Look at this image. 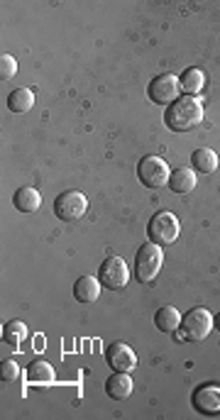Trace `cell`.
Wrapping results in <instances>:
<instances>
[{
    "instance_id": "cell-11",
    "label": "cell",
    "mask_w": 220,
    "mask_h": 420,
    "mask_svg": "<svg viewBox=\"0 0 220 420\" xmlns=\"http://www.w3.org/2000/svg\"><path fill=\"white\" fill-rule=\"evenodd\" d=\"M132 386L135 384H132L128 372H115L113 377L106 379V394H108V399H113V401H125V399H130Z\"/></svg>"
},
{
    "instance_id": "cell-3",
    "label": "cell",
    "mask_w": 220,
    "mask_h": 420,
    "mask_svg": "<svg viewBox=\"0 0 220 420\" xmlns=\"http://www.w3.org/2000/svg\"><path fill=\"white\" fill-rule=\"evenodd\" d=\"M179 232H181L179 218H176L174 213H169V210H159V213H154L150 225H147L150 242H154V245H159V247L174 245Z\"/></svg>"
},
{
    "instance_id": "cell-4",
    "label": "cell",
    "mask_w": 220,
    "mask_h": 420,
    "mask_svg": "<svg viewBox=\"0 0 220 420\" xmlns=\"http://www.w3.org/2000/svg\"><path fill=\"white\" fill-rule=\"evenodd\" d=\"M213 330V315L206 308H191L186 315H181V333H176V337H184L191 342H201L206 340L208 333Z\"/></svg>"
},
{
    "instance_id": "cell-17",
    "label": "cell",
    "mask_w": 220,
    "mask_h": 420,
    "mask_svg": "<svg viewBox=\"0 0 220 420\" xmlns=\"http://www.w3.org/2000/svg\"><path fill=\"white\" fill-rule=\"evenodd\" d=\"M191 164H194V171H201V174H213V171L218 169L220 159H218V154L213 152V149L201 147V149H196V152L191 154Z\"/></svg>"
},
{
    "instance_id": "cell-8",
    "label": "cell",
    "mask_w": 220,
    "mask_h": 420,
    "mask_svg": "<svg viewBox=\"0 0 220 420\" xmlns=\"http://www.w3.org/2000/svg\"><path fill=\"white\" fill-rule=\"evenodd\" d=\"M147 93H150L152 103L167 105V108H169L174 101H179V98H181V84H179V79H176V76L162 74V76H157V79H152Z\"/></svg>"
},
{
    "instance_id": "cell-20",
    "label": "cell",
    "mask_w": 220,
    "mask_h": 420,
    "mask_svg": "<svg viewBox=\"0 0 220 420\" xmlns=\"http://www.w3.org/2000/svg\"><path fill=\"white\" fill-rule=\"evenodd\" d=\"M27 337V325L25 323H20V320H13V323H8L5 325V330H3V340L8 342L13 350H20V342Z\"/></svg>"
},
{
    "instance_id": "cell-14",
    "label": "cell",
    "mask_w": 220,
    "mask_h": 420,
    "mask_svg": "<svg viewBox=\"0 0 220 420\" xmlns=\"http://www.w3.org/2000/svg\"><path fill=\"white\" fill-rule=\"evenodd\" d=\"M196 171L194 169H176L172 171V176H169V189H172L174 193H179V196H184V193H191L196 189Z\"/></svg>"
},
{
    "instance_id": "cell-6",
    "label": "cell",
    "mask_w": 220,
    "mask_h": 420,
    "mask_svg": "<svg viewBox=\"0 0 220 420\" xmlns=\"http://www.w3.org/2000/svg\"><path fill=\"white\" fill-rule=\"evenodd\" d=\"M88 198L81 191H64L54 201V215L64 223H76L86 215Z\"/></svg>"
},
{
    "instance_id": "cell-2",
    "label": "cell",
    "mask_w": 220,
    "mask_h": 420,
    "mask_svg": "<svg viewBox=\"0 0 220 420\" xmlns=\"http://www.w3.org/2000/svg\"><path fill=\"white\" fill-rule=\"evenodd\" d=\"M162 264H164V252L159 245H154V242H147V245H142L140 250H137V257H135V276L140 284L150 286L154 279L162 272Z\"/></svg>"
},
{
    "instance_id": "cell-15",
    "label": "cell",
    "mask_w": 220,
    "mask_h": 420,
    "mask_svg": "<svg viewBox=\"0 0 220 420\" xmlns=\"http://www.w3.org/2000/svg\"><path fill=\"white\" fill-rule=\"evenodd\" d=\"M179 84H181V91H184L186 96L196 98L198 93L203 91V86H206V74H203L198 66H191V69H186L184 74H181Z\"/></svg>"
},
{
    "instance_id": "cell-19",
    "label": "cell",
    "mask_w": 220,
    "mask_h": 420,
    "mask_svg": "<svg viewBox=\"0 0 220 420\" xmlns=\"http://www.w3.org/2000/svg\"><path fill=\"white\" fill-rule=\"evenodd\" d=\"M154 325H157L162 333H176V328H181V313L174 306H164L159 308L154 315Z\"/></svg>"
},
{
    "instance_id": "cell-10",
    "label": "cell",
    "mask_w": 220,
    "mask_h": 420,
    "mask_svg": "<svg viewBox=\"0 0 220 420\" xmlns=\"http://www.w3.org/2000/svg\"><path fill=\"white\" fill-rule=\"evenodd\" d=\"M191 403L198 413L203 416H218L220 413V386L216 384H206V386H198L191 396Z\"/></svg>"
},
{
    "instance_id": "cell-16",
    "label": "cell",
    "mask_w": 220,
    "mask_h": 420,
    "mask_svg": "<svg viewBox=\"0 0 220 420\" xmlns=\"http://www.w3.org/2000/svg\"><path fill=\"white\" fill-rule=\"evenodd\" d=\"M13 206H15V210H20V213H35V210H40V206H42L40 191H37V189H20V191H15Z\"/></svg>"
},
{
    "instance_id": "cell-1",
    "label": "cell",
    "mask_w": 220,
    "mask_h": 420,
    "mask_svg": "<svg viewBox=\"0 0 220 420\" xmlns=\"http://www.w3.org/2000/svg\"><path fill=\"white\" fill-rule=\"evenodd\" d=\"M201 120H203V103L191 96H181L164 113V123H167L172 132H189L201 125Z\"/></svg>"
},
{
    "instance_id": "cell-7",
    "label": "cell",
    "mask_w": 220,
    "mask_h": 420,
    "mask_svg": "<svg viewBox=\"0 0 220 420\" xmlns=\"http://www.w3.org/2000/svg\"><path fill=\"white\" fill-rule=\"evenodd\" d=\"M98 279H101L103 289H110V291L125 289L130 281V269H128V264H125V259L108 257L106 262L101 264V269H98Z\"/></svg>"
},
{
    "instance_id": "cell-13",
    "label": "cell",
    "mask_w": 220,
    "mask_h": 420,
    "mask_svg": "<svg viewBox=\"0 0 220 420\" xmlns=\"http://www.w3.org/2000/svg\"><path fill=\"white\" fill-rule=\"evenodd\" d=\"M25 379L30 384H40V389H47L49 384H54V367L44 359H35V362L27 367Z\"/></svg>"
},
{
    "instance_id": "cell-21",
    "label": "cell",
    "mask_w": 220,
    "mask_h": 420,
    "mask_svg": "<svg viewBox=\"0 0 220 420\" xmlns=\"http://www.w3.org/2000/svg\"><path fill=\"white\" fill-rule=\"evenodd\" d=\"M0 379H3V384H13V381L20 379V364L13 362V359H5L3 364H0Z\"/></svg>"
},
{
    "instance_id": "cell-9",
    "label": "cell",
    "mask_w": 220,
    "mask_h": 420,
    "mask_svg": "<svg viewBox=\"0 0 220 420\" xmlns=\"http://www.w3.org/2000/svg\"><path fill=\"white\" fill-rule=\"evenodd\" d=\"M106 362L113 372H132L137 367V355L132 352L130 345L125 342H113V345L106 350Z\"/></svg>"
},
{
    "instance_id": "cell-23",
    "label": "cell",
    "mask_w": 220,
    "mask_h": 420,
    "mask_svg": "<svg viewBox=\"0 0 220 420\" xmlns=\"http://www.w3.org/2000/svg\"><path fill=\"white\" fill-rule=\"evenodd\" d=\"M213 328H216L218 333H220V313L216 315V318H213Z\"/></svg>"
},
{
    "instance_id": "cell-22",
    "label": "cell",
    "mask_w": 220,
    "mask_h": 420,
    "mask_svg": "<svg viewBox=\"0 0 220 420\" xmlns=\"http://www.w3.org/2000/svg\"><path fill=\"white\" fill-rule=\"evenodd\" d=\"M15 74H18V62H15V57L13 54H3V57H0V79L10 81Z\"/></svg>"
},
{
    "instance_id": "cell-18",
    "label": "cell",
    "mask_w": 220,
    "mask_h": 420,
    "mask_svg": "<svg viewBox=\"0 0 220 420\" xmlns=\"http://www.w3.org/2000/svg\"><path fill=\"white\" fill-rule=\"evenodd\" d=\"M35 105V93L30 88H15L8 93V110L10 113H30Z\"/></svg>"
},
{
    "instance_id": "cell-5",
    "label": "cell",
    "mask_w": 220,
    "mask_h": 420,
    "mask_svg": "<svg viewBox=\"0 0 220 420\" xmlns=\"http://www.w3.org/2000/svg\"><path fill=\"white\" fill-rule=\"evenodd\" d=\"M169 176H172V169H169V164L162 157H145L137 164V179L142 181V186H147L152 191L167 186Z\"/></svg>"
},
{
    "instance_id": "cell-12",
    "label": "cell",
    "mask_w": 220,
    "mask_h": 420,
    "mask_svg": "<svg viewBox=\"0 0 220 420\" xmlns=\"http://www.w3.org/2000/svg\"><path fill=\"white\" fill-rule=\"evenodd\" d=\"M101 279H96V276H81L79 281L74 284V298L79 303H96L98 296H101Z\"/></svg>"
}]
</instances>
